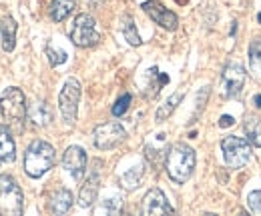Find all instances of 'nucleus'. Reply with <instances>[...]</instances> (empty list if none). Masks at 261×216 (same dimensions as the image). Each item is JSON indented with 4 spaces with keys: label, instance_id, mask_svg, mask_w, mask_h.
Segmentation results:
<instances>
[{
    "label": "nucleus",
    "instance_id": "1a4fd4ad",
    "mask_svg": "<svg viewBox=\"0 0 261 216\" xmlns=\"http://www.w3.org/2000/svg\"><path fill=\"white\" fill-rule=\"evenodd\" d=\"M245 78H247L245 68H243L239 62H229L227 66L223 68V72H221L223 94H225L227 98H237V96L241 94V90H243Z\"/></svg>",
    "mask_w": 261,
    "mask_h": 216
},
{
    "label": "nucleus",
    "instance_id": "6e6552de",
    "mask_svg": "<svg viewBox=\"0 0 261 216\" xmlns=\"http://www.w3.org/2000/svg\"><path fill=\"white\" fill-rule=\"evenodd\" d=\"M125 138H127V130L119 122L98 124L93 130V140H95V146L98 150H113L121 142H125Z\"/></svg>",
    "mask_w": 261,
    "mask_h": 216
},
{
    "label": "nucleus",
    "instance_id": "f3484780",
    "mask_svg": "<svg viewBox=\"0 0 261 216\" xmlns=\"http://www.w3.org/2000/svg\"><path fill=\"white\" fill-rule=\"evenodd\" d=\"M72 202H74L72 192L66 190V188H59V190L53 194V198H50V210H53L55 214H66V212L72 208Z\"/></svg>",
    "mask_w": 261,
    "mask_h": 216
},
{
    "label": "nucleus",
    "instance_id": "20e7f679",
    "mask_svg": "<svg viewBox=\"0 0 261 216\" xmlns=\"http://www.w3.org/2000/svg\"><path fill=\"white\" fill-rule=\"evenodd\" d=\"M0 112H2V116H4L8 122H12V124L22 122V120L27 118V114H29L24 92H22L20 88H16V86L6 88L4 94L0 96Z\"/></svg>",
    "mask_w": 261,
    "mask_h": 216
},
{
    "label": "nucleus",
    "instance_id": "f257e3e1",
    "mask_svg": "<svg viewBox=\"0 0 261 216\" xmlns=\"http://www.w3.org/2000/svg\"><path fill=\"white\" fill-rule=\"evenodd\" d=\"M195 150L183 142L173 144L165 152V170H167L169 178L177 184H185L191 178V174L195 170Z\"/></svg>",
    "mask_w": 261,
    "mask_h": 216
},
{
    "label": "nucleus",
    "instance_id": "f8f14e48",
    "mask_svg": "<svg viewBox=\"0 0 261 216\" xmlns=\"http://www.w3.org/2000/svg\"><path fill=\"white\" fill-rule=\"evenodd\" d=\"M87 152L81 148V146H68L63 155V166L66 168V172L74 178V180H81L87 172Z\"/></svg>",
    "mask_w": 261,
    "mask_h": 216
},
{
    "label": "nucleus",
    "instance_id": "7c9ffc66",
    "mask_svg": "<svg viewBox=\"0 0 261 216\" xmlns=\"http://www.w3.org/2000/svg\"><path fill=\"white\" fill-rule=\"evenodd\" d=\"M257 20H259V22H261V12H259V14H257Z\"/></svg>",
    "mask_w": 261,
    "mask_h": 216
},
{
    "label": "nucleus",
    "instance_id": "a211bd4d",
    "mask_svg": "<svg viewBox=\"0 0 261 216\" xmlns=\"http://www.w3.org/2000/svg\"><path fill=\"white\" fill-rule=\"evenodd\" d=\"M74 6H76L74 0H53L50 2V8H48L50 18L55 22H63V20H66L74 12Z\"/></svg>",
    "mask_w": 261,
    "mask_h": 216
},
{
    "label": "nucleus",
    "instance_id": "5701e85b",
    "mask_svg": "<svg viewBox=\"0 0 261 216\" xmlns=\"http://www.w3.org/2000/svg\"><path fill=\"white\" fill-rule=\"evenodd\" d=\"M123 36H125V40L129 42L130 46H139L143 40H141V36H139V32L135 28V22H133V16L129 14H125V18H123Z\"/></svg>",
    "mask_w": 261,
    "mask_h": 216
},
{
    "label": "nucleus",
    "instance_id": "cd10ccee",
    "mask_svg": "<svg viewBox=\"0 0 261 216\" xmlns=\"http://www.w3.org/2000/svg\"><path fill=\"white\" fill-rule=\"evenodd\" d=\"M83 4L85 6H91V8H97V6L102 4V0H83Z\"/></svg>",
    "mask_w": 261,
    "mask_h": 216
},
{
    "label": "nucleus",
    "instance_id": "bb28decb",
    "mask_svg": "<svg viewBox=\"0 0 261 216\" xmlns=\"http://www.w3.org/2000/svg\"><path fill=\"white\" fill-rule=\"evenodd\" d=\"M233 124H235V118L229 116V114H223V116L219 118V128H229V126H233Z\"/></svg>",
    "mask_w": 261,
    "mask_h": 216
},
{
    "label": "nucleus",
    "instance_id": "a878e982",
    "mask_svg": "<svg viewBox=\"0 0 261 216\" xmlns=\"http://www.w3.org/2000/svg\"><path fill=\"white\" fill-rule=\"evenodd\" d=\"M247 204H249V210L253 214H261V190H255V192L249 194Z\"/></svg>",
    "mask_w": 261,
    "mask_h": 216
},
{
    "label": "nucleus",
    "instance_id": "ddd939ff",
    "mask_svg": "<svg viewBox=\"0 0 261 216\" xmlns=\"http://www.w3.org/2000/svg\"><path fill=\"white\" fill-rule=\"evenodd\" d=\"M98 184H100V178H98L97 172H93L91 178L83 184L81 192H79V204H81L83 208H89V206L95 204V200H97V196H98Z\"/></svg>",
    "mask_w": 261,
    "mask_h": 216
},
{
    "label": "nucleus",
    "instance_id": "9b49d317",
    "mask_svg": "<svg viewBox=\"0 0 261 216\" xmlns=\"http://www.w3.org/2000/svg\"><path fill=\"white\" fill-rule=\"evenodd\" d=\"M141 212L145 216H159V214H173L175 208L169 204L167 196L163 194V190L159 188H151L145 198H143V206H141Z\"/></svg>",
    "mask_w": 261,
    "mask_h": 216
},
{
    "label": "nucleus",
    "instance_id": "393cba45",
    "mask_svg": "<svg viewBox=\"0 0 261 216\" xmlns=\"http://www.w3.org/2000/svg\"><path fill=\"white\" fill-rule=\"evenodd\" d=\"M46 56H48L50 66H59V64L66 62V52H65V50H57V48H53V46H48V48H46Z\"/></svg>",
    "mask_w": 261,
    "mask_h": 216
},
{
    "label": "nucleus",
    "instance_id": "9d476101",
    "mask_svg": "<svg viewBox=\"0 0 261 216\" xmlns=\"http://www.w3.org/2000/svg\"><path fill=\"white\" fill-rule=\"evenodd\" d=\"M141 8H143L145 14H147L155 24H159L161 28H165V30H177V26H179L177 14L171 12L169 8H165L159 0H145V2L141 4Z\"/></svg>",
    "mask_w": 261,
    "mask_h": 216
},
{
    "label": "nucleus",
    "instance_id": "c756f323",
    "mask_svg": "<svg viewBox=\"0 0 261 216\" xmlns=\"http://www.w3.org/2000/svg\"><path fill=\"white\" fill-rule=\"evenodd\" d=\"M175 2H177V4H187L189 0H175Z\"/></svg>",
    "mask_w": 261,
    "mask_h": 216
},
{
    "label": "nucleus",
    "instance_id": "b1692460",
    "mask_svg": "<svg viewBox=\"0 0 261 216\" xmlns=\"http://www.w3.org/2000/svg\"><path fill=\"white\" fill-rule=\"evenodd\" d=\"M130 100H133V96L129 92H125L117 102H115V106H113V116H123L127 110H129L130 106Z\"/></svg>",
    "mask_w": 261,
    "mask_h": 216
},
{
    "label": "nucleus",
    "instance_id": "aec40b11",
    "mask_svg": "<svg viewBox=\"0 0 261 216\" xmlns=\"http://www.w3.org/2000/svg\"><path fill=\"white\" fill-rule=\"evenodd\" d=\"M243 128H245V136H247V140L251 142V146L261 148V118L259 116H247Z\"/></svg>",
    "mask_w": 261,
    "mask_h": 216
},
{
    "label": "nucleus",
    "instance_id": "dca6fc26",
    "mask_svg": "<svg viewBox=\"0 0 261 216\" xmlns=\"http://www.w3.org/2000/svg\"><path fill=\"white\" fill-rule=\"evenodd\" d=\"M16 158V146L10 130L0 124V162H12Z\"/></svg>",
    "mask_w": 261,
    "mask_h": 216
},
{
    "label": "nucleus",
    "instance_id": "2eb2a0df",
    "mask_svg": "<svg viewBox=\"0 0 261 216\" xmlns=\"http://www.w3.org/2000/svg\"><path fill=\"white\" fill-rule=\"evenodd\" d=\"M29 120L38 126V128H44L48 126L53 120V112H50V106L46 102H34L33 106L29 108Z\"/></svg>",
    "mask_w": 261,
    "mask_h": 216
},
{
    "label": "nucleus",
    "instance_id": "0eeeda50",
    "mask_svg": "<svg viewBox=\"0 0 261 216\" xmlns=\"http://www.w3.org/2000/svg\"><path fill=\"white\" fill-rule=\"evenodd\" d=\"M79 100H81V84L76 78H68L59 94V108L66 124L76 122V112H79Z\"/></svg>",
    "mask_w": 261,
    "mask_h": 216
},
{
    "label": "nucleus",
    "instance_id": "412c9836",
    "mask_svg": "<svg viewBox=\"0 0 261 216\" xmlns=\"http://www.w3.org/2000/svg\"><path fill=\"white\" fill-rule=\"evenodd\" d=\"M249 66L255 78H261V38H255L249 44Z\"/></svg>",
    "mask_w": 261,
    "mask_h": 216
},
{
    "label": "nucleus",
    "instance_id": "c85d7f7f",
    "mask_svg": "<svg viewBox=\"0 0 261 216\" xmlns=\"http://www.w3.org/2000/svg\"><path fill=\"white\" fill-rule=\"evenodd\" d=\"M255 106H257V108H261V94H257V96H255Z\"/></svg>",
    "mask_w": 261,
    "mask_h": 216
},
{
    "label": "nucleus",
    "instance_id": "4468645a",
    "mask_svg": "<svg viewBox=\"0 0 261 216\" xmlns=\"http://www.w3.org/2000/svg\"><path fill=\"white\" fill-rule=\"evenodd\" d=\"M16 30H18V24L12 16H6L0 24V34H2V48L4 52H12L14 46H16Z\"/></svg>",
    "mask_w": 261,
    "mask_h": 216
},
{
    "label": "nucleus",
    "instance_id": "4be33fe9",
    "mask_svg": "<svg viewBox=\"0 0 261 216\" xmlns=\"http://www.w3.org/2000/svg\"><path fill=\"white\" fill-rule=\"evenodd\" d=\"M143 166L139 164V166H133L130 170H127L123 176H121V186L125 188V190H135L137 186H139V182L143 180Z\"/></svg>",
    "mask_w": 261,
    "mask_h": 216
},
{
    "label": "nucleus",
    "instance_id": "6ab92c4d",
    "mask_svg": "<svg viewBox=\"0 0 261 216\" xmlns=\"http://www.w3.org/2000/svg\"><path fill=\"white\" fill-rule=\"evenodd\" d=\"M183 100V94L181 92H175V94H171L167 100H165L163 104L157 108V112H155V120L157 122H165L173 112H175V108L179 106V102Z\"/></svg>",
    "mask_w": 261,
    "mask_h": 216
},
{
    "label": "nucleus",
    "instance_id": "423d86ee",
    "mask_svg": "<svg viewBox=\"0 0 261 216\" xmlns=\"http://www.w3.org/2000/svg\"><path fill=\"white\" fill-rule=\"evenodd\" d=\"M221 152L229 168L239 170L251 160V142L237 136H225L221 140Z\"/></svg>",
    "mask_w": 261,
    "mask_h": 216
},
{
    "label": "nucleus",
    "instance_id": "39448f33",
    "mask_svg": "<svg viewBox=\"0 0 261 216\" xmlns=\"http://www.w3.org/2000/svg\"><path fill=\"white\" fill-rule=\"evenodd\" d=\"M70 40L79 48H91V46L98 44L100 34L97 30V22L91 14L83 12L74 18V22L70 26Z\"/></svg>",
    "mask_w": 261,
    "mask_h": 216
},
{
    "label": "nucleus",
    "instance_id": "7ed1b4c3",
    "mask_svg": "<svg viewBox=\"0 0 261 216\" xmlns=\"http://www.w3.org/2000/svg\"><path fill=\"white\" fill-rule=\"evenodd\" d=\"M24 208V196L12 176L0 174V216H20Z\"/></svg>",
    "mask_w": 261,
    "mask_h": 216
},
{
    "label": "nucleus",
    "instance_id": "f03ea898",
    "mask_svg": "<svg viewBox=\"0 0 261 216\" xmlns=\"http://www.w3.org/2000/svg\"><path fill=\"white\" fill-rule=\"evenodd\" d=\"M57 162L55 148L44 140H33L24 152V172L31 178H40Z\"/></svg>",
    "mask_w": 261,
    "mask_h": 216
}]
</instances>
